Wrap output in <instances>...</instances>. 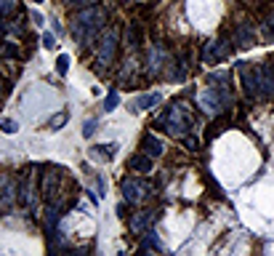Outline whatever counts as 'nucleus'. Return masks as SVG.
<instances>
[{
	"mask_svg": "<svg viewBox=\"0 0 274 256\" xmlns=\"http://www.w3.org/2000/svg\"><path fill=\"white\" fill-rule=\"evenodd\" d=\"M181 142H184L189 149H192V152H197V149H200V142H197L195 136H189V134H186V136H181Z\"/></svg>",
	"mask_w": 274,
	"mask_h": 256,
	"instance_id": "nucleus-21",
	"label": "nucleus"
},
{
	"mask_svg": "<svg viewBox=\"0 0 274 256\" xmlns=\"http://www.w3.org/2000/svg\"><path fill=\"white\" fill-rule=\"evenodd\" d=\"M104 21H106V11L104 8H86L72 19V32H75V38H80L86 45L96 43L99 30H104Z\"/></svg>",
	"mask_w": 274,
	"mask_h": 256,
	"instance_id": "nucleus-1",
	"label": "nucleus"
},
{
	"mask_svg": "<svg viewBox=\"0 0 274 256\" xmlns=\"http://www.w3.org/2000/svg\"><path fill=\"white\" fill-rule=\"evenodd\" d=\"M149 248H157V251L162 248V246H160V240H157V235H154V232H147V240L141 243V251H149Z\"/></svg>",
	"mask_w": 274,
	"mask_h": 256,
	"instance_id": "nucleus-17",
	"label": "nucleus"
},
{
	"mask_svg": "<svg viewBox=\"0 0 274 256\" xmlns=\"http://www.w3.org/2000/svg\"><path fill=\"white\" fill-rule=\"evenodd\" d=\"M237 43H240L242 48L256 45V32H253V24H250L248 19H240V24H237Z\"/></svg>",
	"mask_w": 274,
	"mask_h": 256,
	"instance_id": "nucleus-9",
	"label": "nucleus"
},
{
	"mask_svg": "<svg viewBox=\"0 0 274 256\" xmlns=\"http://www.w3.org/2000/svg\"><path fill=\"white\" fill-rule=\"evenodd\" d=\"M162 101V96L157 94V91H154V94H144V96H136L133 101H130V112H133V115H139L141 110H154V107H157V104Z\"/></svg>",
	"mask_w": 274,
	"mask_h": 256,
	"instance_id": "nucleus-8",
	"label": "nucleus"
},
{
	"mask_svg": "<svg viewBox=\"0 0 274 256\" xmlns=\"http://www.w3.org/2000/svg\"><path fill=\"white\" fill-rule=\"evenodd\" d=\"M35 3H43V0H35Z\"/></svg>",
	"mask_w": 274,
	"mask_h": 256,
	"instance_id": "nucleus-28",
	"label": "nucleus"
},
{
	"mask_svg": "<svg viewBox=\"0 0 274 256\" xmlns=\"http://www.w3.org/2000/svg\"><path fill=\"white\" fill-rule=\"evenodd\" d=\"M93 131H96V120H86V125H83V136L91 139V136H93Z\"/></svg>",
	"mask_w": 274,
	"mask_h": 256,
	"instance_id": "nucleus-22",
	"label": "nucleus"
},
{
	"mask_svg": "<svg viewBox=\"0 0 274 256\" xmlns=\"http://www.w3.org/2000/svg\"><path fill=\"white\" fill-rule=\"evenodd\" d=\"M75 3H88V0H75Z\"/></svg>",
	"mask_w": 274,
	"mask_h": 256,
	"instance_id": "nucleus-26",
	"label": "nucleus"
},
{
	"mask_svg": "<svg viewBox=\"0 0 274 256\" xmlns=\"http://www.w3.org/2000/svg\"><path fill=\"white\" fill-rule=\"evenodd\" d=\"M197 104L208 115H216L218 110H224V104H229V94H226V91H218V88H208L197 96Z\"/></svg>",
	"mask_w": 274,
	"mask_h": 256,
	"instance_id": "nucleus-4",
	"label": "nucleus"
},
{
	"mask_svg": "<svg viewBox=\"0 0 274 256\" xmlns=\"http://www.w3.org/2000/svg\"><path fill=\"white\" fill-rule=\"evenodd\" d=\"M149 222H152V211H141V214H136L133 219H130V229H133L136 235H141V232L149 227Z\"/></svg>",
	"mask_w": 274,
	"mask_h": 256,
	"instance_id": "nucleus-14",
	"label": "nucleus"
},
{
	"mask_svg": "<svg viewBox=\"0 0 274 256\" xmlns=\"http://www.w3.org/2000/svg\"><path fill=\"white\" fill-rule=\"evenodd\" d=\"M67 120H69V112L62 110V112H56L53 118H48V128H51V131H59V128H62Z\"/></svg>",
	"mask_w": 274,
	"mask_h": 256,
	"instance_id": "nucleus-16",
	"label": "nucleus"
},
{
	"mask_svg": "<svg viewBox=\"0 0 274 256\" xmlns=\"http://www.w3.org/2000/svg\"><path fill=\"white\" fill-rule=\"evenodd\" d=\"M32 19H35V24H43V16L38 14V11H32Z\"/></svg>",
	"mask_w": 274,
	"mask_h": 256,
	"instance_id": "nucleus-25",
	"label": "nucleus"
},
{
	"mask_svg": "<svg viewBox=\"0 0 274 256\" xmlns=\"http://www.w3.org/2000/svg\"><path fill=\"white\" fill-rule=\"evenodd\" d=\"M271 72H274V62H271Z\"/></svg>",
	"mask_w": 274,
	"mask_h": 256,
	"instance_id": "nucleus-27",
	"label": "nucleus"
},
{
	"mask_svg": "<svg viewBox=\"0 0 274 256\" xmlns=\"http://www.w3.org/2000/svg\"><path fill=\"white\" fill-rule=\"evenodd\" d=\"M3 51H6V56H11V59H16V56H19V51L14 48V45H6Z\"/></svg>",
	"mask_w": 274,
	"mask_h": 256,
	"instance_id": "nucleus-24",
	"label": "nucleus"
},
{
	"mask_svg": "<svg viewBox=\"0 0 274 256\" xmlns=\"http://www.w3.org/2000/svg\"><path fill=\"white\" fill-rule=\"evenodd\" d=\"M67 69H69V56H67V54H59V59H56V72H59V75H67Z\"/></svg>",
	"mask_w": 274,
	"mask_h": 256,
	"instance_id": "nucleus-19",
	"label": "nucleus"
},
{
	"mask_svg": "<svg viewBox=\"0 0 274 256\" xmlns=\"http://www.w3.org/2000/svg\"><path fill=\"white\" fill-rule=\"evenodd\" d=\"M43 45H45V48H56V38H53V35L51 32H43Z\"/></svg>",
	"mask_w": 274,
	"mask_h": 256,
	"instance_id": "nucleus-23",
	"label": "nucleus"
},
{
	"mask_svg": "<svg viewBox=\"0 0 274 256\" xmlns=\"http://www.w3.org/2000/svg\"><path fill=\"white\" fill-rule=\"evenodd\" d=\"M160 128H165L168 134H173V136H178V139L186 136L189 128H192V110H189L184 101H173L171 107L162 112Z\"/></svg>",
	"mask_w": 274,
	"mask_h": 256,
	"instance_id": "nucleus-2",
	"label": "nucleus"
},
{
	"mask_svg": "<svg viewBox=\"0 0 274 256\" xmlns=\"http://www.w3.org/2000/svg\"><path fill=\"white\" fill-rule=\"evenodd\" d=\"M117 101H120L117 91H109V94H106V99H104V112H112V110L117 107Z\"/></svg>",
	"mask_w": 274,
	"mask_h": 256,
	"instance_id": "nucleus-18",
	"label": "nucleus"
},
{
	"mask_svg": "<svg viewBox=\"0 0 274 256\" xmlns=\"http://www.w3.org/2000/svg\"><path fill=\"white\" fill-rule=\"evenodd\" d=\"M141 149H144L149 158H160L165 147H162V142H160V139L154 136V134H147L144 139H141Z\"/></svg>",
	"mask_w": 274,
	"mask_h": 256,
	"instance_id": "nucleus-10",
	"label": "nucleus"
},
{
	"mask_svg": "<svg viewBox=\"0 0 274 256\" xmlns=\"http://www.w3.org/2000/svg\"><path fill=\"white\" fill-rule=\"evenodd\" d=\"M128 166L133 168V171H139V173H149L152 171V158L147 152H139V155H133V158L128 160Z\"/></svg>",
	"mask_w": 274,
	"mask_h": 256,
	"instance_id": "nucleus-12",
	"label": "nucleus"
},
{
	"mask_svg": "<svg viewBox=\"0 0 274 256\" xmlns=\"http://www.w3.org/2000/svg\"><path fill=\"white\" fill-rule=\"evenodd\" d=\"M117 43H120V38H117V30H104L101 32V40L96 43V62H99V67H109L115 62Z\"/></svg>",
	"mask_w": 274,
	"mask_h": 256,
	"instance_id": "nucleus-3",
	"label": "nucleus"
},
{
	"mask_svg": "<svg viewBox=\"0 0 274 256\" xmlns=\"http://www.w3.org/2000/svg\"><path fill=\"white\" fill-rule=\"evenodd\" d=\"M0 128H3L6 134H16V131H19L16 120H11V118H3V120H0Z\"/></svg>",
	"mask_w": 274,
	"mask_h": 256,
	"instance_id": "nucleus-20",
	"label": "nucleus"
},
{
	"mask_svg": "<svg viewBox=\"0 0 274 256\" xmlns=\"http://www.w3.org/2000/svg\"><path fill=\"white\" fill-rule=\"evenodd\" d=\"M229 54H232V48L226 45V40H210V43H205L202 62H205V64H218V62H224Z\"/></svg>",
	"mask_w": 274,
	"mask_h": 256,
	"instance_id": "nucleus-6",
	"label": "nucleus"
},
{
	"mask_svg": "<svg viewBox=\"0 0 274 256\" xmlns=\"http://www.w3.org/2000/svg\"><path fill=\"white\" fill-rule=\"evenodd\" d=\"M240 80L248 96H258V83H256V67L250 69L248 62H240Z\"/></svg>",
	"mask_w": 274,
	"mask_h": 256,
	"instance_id": "nucleus-7",
	"label": "nucleus"
},
{
	"mask_svg": "<svg viewBox=\"0 0 274 256\" xmlns=\"http://www.w3.org/2000/svg\"><path fill=\"white\" fill-rule=\"evenodd\" d=\"M117 155V144H96V147H91V158L93 160H112Z\"/></svg>",
	"mask_w": 274,
	"mask_h": 256,
	"instance_id": "nucleus-11",
	"label": "nucleus"
},
{
	"mask_svg": "<svg viewBox=\"0 0 274 256\" xmlns=\"http://www.w3.org/2000/svg\"><path fill=\"white\" fill-rule=\"evenodd\" d=\"M160 67H162V48L157 45V48H152V54H149V75L160 72Z\"/></svg>",
	"mask_w": 274,
	"mask_h": 256,
	"instance_id": "nucleus-15",
	"label": "nucleus"
},
{
	"mask_svg": "<svg viewBox=\"0 0 274 256\" xmlns=\"http://www.w3.org/2000/svg\"><path fill=\"white\" fill-rule=\"evenodd\" d=\"M56 187H59V171H48V176H45V182H43V195H45V200H53Z\"/></svg>",
	"mask_w": 274,
	"mask_h": 256,
	"instance_id": "nucleus-13",
	"label": "nucleus"
},
{
	"mask_svg": "<svg viewBox=\"0 0 274 256\" xmlns=\"http://www.w3.org/2000/svg\"><path fill=\"white\" fill-rule=\"evenodd\" d=\"M149 195V184L147 182H141V179H125L123 182V197L128 203H133V206H139V203H144V197Z\"/></svg>",
	"mask_w": 274,
	"mask_h": 256,
	"instance_id": "nucleus-5",
	"label": "nucleus"
}]
</instances>
